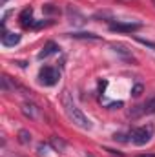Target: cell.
I'll return each mask as SVG.
<instances>
[{
  "label": "cell",
  "instance_id": "6da1fadb",
  "mask_svg": "<svg viewBox=\"0 0 155 157\" xmlns=\"http://www.w3.org/2000/svg\"><path fill=\"white\" fill-rule=\"evenodd\" d=\"M60 102H62V108H64L68 119H70L75 126H78L80 130H89V128H91V121L86 117V115L82 113V110L77 106V102H75L73 95L70 93V90H62Z\"/></svg>",
  "mask_w": 155,
  "mask_h": 157
},
{
  "label": "cell",
  "instance_id": "7a4b0ae2",
  "mask_svg": "<svg viewBox=\"0 0 155 157\" xmlns=\"http://www.w3.org/2000/svg\"><path fill=\"white\" fill-rule=\"evenodd\" d=\"M153 137V126L152 124H146V126H139L131 132V141L137 144V146H142L146 143H150V139Z\"/></svg>",
  "mask_w": 155,
  "mask_h": 157
},
{
  "label": "cell",
  "instance_id": "3957f363",
  "mask_svg": "<svg viewBox=\"0 0 155 157\" xmlns=\"http://www.w3.org/2000/svg\"><path fill=\"white\" fill-rule=\"evenodd\" d=\"M39 78H40V84H44V86H53V84H57V80H59V71H57L53 66H44L39 73Z\"/></svg>",
  "mask_w": 155,
  "mask_h": 157
},
{
  "label": "cell",
  "instance_id": "277c9868",
  "mask_svg": "<svg viewBox=\"0 0 155 157\" xmlns=\"http://www.w3.org/2000/svg\"><path fill=\"white\" fill-rule=\"evenodd\" d=\"M141 28V24L137 22H112L110 29L112 31H119V33H133Z\"/></svg>",
  "mask_w": 155,
  "mask_h": 157
},
{
  "label": "cell",
  "instance_id": "5b68a950",
  "mask_svg": "<svg viewBox=\"0 0 155 157\" xmlns=\"http://www.w3.org/2000/svg\"><path fill=\"white\" fill-rule=\"evenodd\" d=\"M20 42V35L15 33V31H7L4 26H2V44L6 48H11V46H17Z\"/></svg>",
  "mask_w": 155,
  "mask_h": 157
},
{
  "label": "cell",
  "instance_id": "8992f818",
  "mask_svg": "<svg viewBox=\"0 0 155 157\" xmlns=\"http://www.w3.org/2000/svg\"><path fill=\"white\" fill-rule=\"evenodd\" d=\"M68 22L73 24V26H84V24H86V17L80 15L77 9H73V7L70 6V7H68Z\"/></svg>",
  "mask_w": 155,
  "mask_h": 157
},
{
  "label": "cell",
  "instance_id": "52a82bcc",
  "mask_svg": "<svg viewBox=\"0 0 155 157\" xmlns=\"http://www.w3.org/2000/svg\"><path fill=\"white\" fill-rule=\"evenodd\" d=\"M18 20H20V24H22L24 28H35V20H33V9H31V7H26V9L20 13Z\"/></svg>",
  "mask_w": 155,
  "mask_h": 157
},
{
  "label": "cell",
  "instance_id": "ba28073f",
  "mask_svg": "<svg viewBox=\"0 0 155 157\" xmlns=\"http://www.w3.org/2000/svg\"><path fill=\"white\" fill-rule=\"evenodd\" d=\"M20 110H22V113H24L28 119H39V115H40L39 106L33 104V102H24Z\"/></svg>",
  "mask_w": 155,
  "mask_h": 157
},
{
  "label": "cell",
  "instance_id": "9c48e42d",
  "mask_svg": "<svg viewBox=\"0 0 155 157\" xmlns=\"http://www.w3.org/2000/svg\"><path fill=\"white\" fill-rule=\"evenodd\" d=\"M112 48H113V51H115V53L122 55L124 59H128V60H135V59H133V53H131V49H128L124 44H112Z\"/></svg>",
  "mask_w": 155,
  "mask_h": 157
},
{
  "label": "cell",
  "instance_id": "30bf717a",
  "mask_svg": "<svg viewBox=\"0 0 155 157\" xmlns=\"http://www.w3.org/2000/svg\"><path fill=\"white\" fill-rule=\"evenodd\" d=\"M59 51V46L55 44V42H47L46 46H44V49L39 53V59H47L49 55H53V53H57Z\"/></svg>",
  "mask_w": 155,
  "mask_h": 157
},
{
  "label": "cell",
  "instance_id": "8fae6325",
  "mask_svg": "<svg viewBox=\"0 0 155 157\" xmlns=\"http://www.w3.org/2000/svg\"><path fill=\"white\" fill-rule=\"evenodd\" d=\"M18 143L20 144H29L31 143V133L28 130H20L18 132Z\"/></svg>",
  "mask_w": 155,
  "mask_h": 157
},
{
  "label": "cell",
  "instance_id": "7c38bea8",
  "mask_svg": "<svg viewBox=\"0 0 155 157\" xmlns=\"http://www.w3.org/2000/svg\"><path fill=\"white\" fill-rule=\"evenodd\" d=\"M144 113H155V95H152L144 102Z\"/></svg>",
  "mask_w": 155,
  "mask_h": 157
},
{
  "label": "cell",
  "instance_id": "4fadbf2b",
  "mask_svg": "<svg viewBox=\"0 0 155 157\" xmlns=\"http://www.w3.org/2000/svg\"><path fill=\"white\" fill-rule=\"evenodd\" d=\"M73 39H88V40H100V37L99 35H95V33H73L71 35Z\"/></svg>",
  "mask_w": 155,
  "mask_h": 157
},
{
  "label": "cell",
  "instance_id": "5bb4252c",
  "mask_svg": "<svg viewBox=\"0 0 155 157\" xmlns=\"http://www.w3.org/2000/svg\"><path fill=\"white\" fill-rule=\"evenodd\" d=\"M142 91H144V86H142V84H135V86L131 88V95H133V97H141Z\"/></svg>",
  "mask_w": 155,
  "mask_h": 157
},
{
  "label": "cell",
  "instance_id": "9a60e30c",
  "mask_svg": "<svg viewBox=\"0 0 155 157\" xmlns=\"http://www.w3.org/2000/svg\"><path fill=\"white\" fill-rule=\"evenodd\" d=\"M51 144L55 146V150H64V143H62V141H59L57 137H53V139H51Z\"/></svg>",
  "mask_w": 155,
  "mask_h": 157
},
{
  "label": "cell",
  "instance_id": "2e32d148",
  "mask_svg": "<svg viewBox=\"0 0 155 157\" xmlns=\"http://www.w3.org/2000/svg\"><path fill=\"white\" fill-rule=\"evenodd\" d=\"M47 150H49L47 144H39V154L40 155H47Z\"/></svg>",
  "mask_w": 155,
  "mask_h": 157
},
{
  "label": "cell",
  "instance_id": "e0dca14e",
  "mask_svg": "<svg viewBox=\"0 0 155 157\" xmlns=\"http://www.w3.org/2000/svg\"><path fill=\"white\" fill-rule=\"evenodd\" d=\"M137 157H155V154H139Z\"/></svg>",
  "mask_w": 155,
  "mask_h": 157
},
{
  "label": "cell",
  "instance_id": "ac0fdd59",
  "mask_svg": "<svg viewBox=\"0 0 155 157\" xmlns=\"http://www.w3.org/2000/svg\"><path fill=\"white\" fill-rule=\"evenodd\" d=\"M6 2H7V0H0V4H6Z\"/></svg>",
  "mask_w": 155,
  "mask_h": 157
},
{
  "label": "cell",
  "instance_id": "d6986e66",
  "mask_svg": "<svg viewBox=\"0 0 155 157\" xmlns=\"http://www.w3.org/2000/svg\"><path fill=\"white\" fill-rule=\"evenodd\" d=\"M153 4H155V0H153Z\"/></svg>",
  "mask_w": 155,
  "mask_h": 157
}]
</instances>
